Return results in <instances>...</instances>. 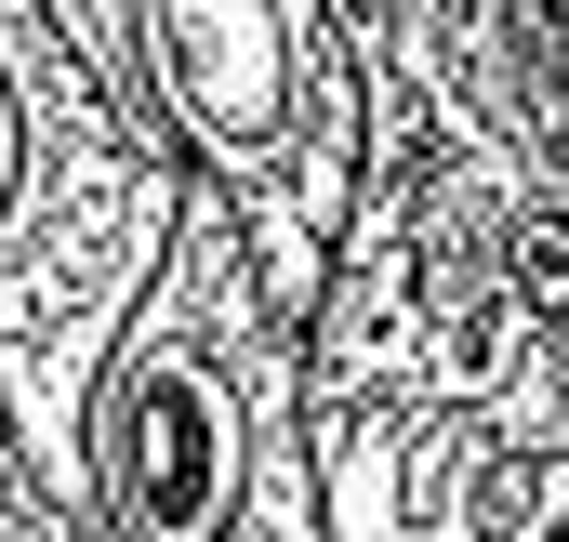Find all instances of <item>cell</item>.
Returning a JSON list of instances; mask_svg holds the SVG:
<instances>
[{"label": "cell", "instance_id": "6da1fadb", "mask_svg": "<svg viewBox=\"0 0 569 542\" xmlns=\"http://www.w3.org/2000/svg\"><path fill=\"white\" fill-rule=\"evenodd\" d=\"M80 503L107 542H331L305 331L252 278V239L212 185L172 199L133 318L80 398Z\"/></svg>", "mask_w": 569, "mask_h": 542}, {"label": "cell", "instance_id": "7a4b0ae2", "mask_svg": "<svg viewBox=\"0 0 569 542\" xmlns=\"http://www.w3.org/2000/svg\"><path fill=\"white\" fill-rule=\"evenodd\" d=\"M186 159L40 0H0V423L80 490V398L172 239Z\"/></svg>", "mask_w": 569, "mask_h": 542}, {"label": "cell", "instance_id": "3957f363", "mask_svg": "<svg viewBox=\"0 0 569 542\" xmlns=\"http://www.w3.org/2000/svg\"><path fill=\"white\" fill-rule=\"evenodd\" d=\"M133 93L172 133V159H199L186 185L239 212L279 318H305L358 199V133H371L358 107L371 80L331 0H133Z\"/></svg>", "mask_w": 569, "mask_h": 542}, {"label": "cell", "instance_id": "277c9868", "mask_svg": "<svg viewBox=\"0 0 569 542\" xmlns=\"http://www.w3.org/2000/svg\"><path fill=\"white\" fill-rule=\"evenodd\" d=\"M0 542H107V530H93V503H80L13 423H0Z\"/></svg>", "mask_w": 569, "mask_h": 542}]
</instances>
